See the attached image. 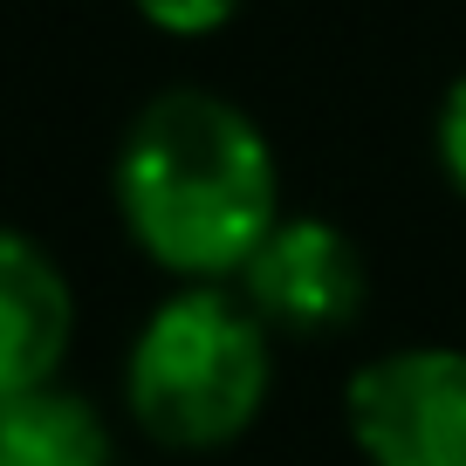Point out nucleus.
<instances>
[{"label":"nucleus","instance_id":"obj_1","mask_svg":"<svg viewBox=\"0 0 466 466\" xmlns=\"http://www.w3.org/2000/svg\"><path fill=\"white\" fill-rule=\"evenodd\" d=\"M131 248L178 289H233L281 227V165L268 131L219 89H158L110 165Z\"/></svg>","mask_w":466,"mask_h":466},{"label":"nucleus","instance_id":"obj_2","mask_svg":"<svg viewBox=\"0 0 466 466\" xmlns=\"http://www.w3.org/2000/svg\"><path fill=\"white\" fill-rule=\"evenodd\" d=\"M275 398V329L240 289H172L131 336L124 405L137 432L172 452L248 439Z\"/></svg>","mask_w":466,"mask_h":466},{"label":"nucleus","instance_id":"obj_3","mask_svg":"<svg viewBox=\"0 0 466 466\" xmlns=\"http://www.w3.org/2000/svg\"><path fill=\"white\" fill-rule=\"evenodd\" d=\"M364 466H466V350L405 343L370 357L343 391Z\"/></svg>","mask_w":466,"mask_h":466},{"label":"nucleus","instance_id":"obj_4","mask_svg":"<svg viewBox=\"0 0 466 466\" xmlns=\"http://www.w3.org/2000/svg\"><path fill=\"white\" fill-rule=\"evenodd\" d=\"M240 302L268 322L275 336H336L364 316L370 302V268L336 219L289 213L261 240L248 275L233 281Z\"/></svg>","mask_w":466,"mask_h":466},{"label":"nucleus","instance_id":"obj_5","mask_svg":"<svg viewBox=\"0 0 466 466\" xmlns=\"http://www.w3.org/2000/svg\"><path fill=\"white\" fill-rule=\"evenodd\" d=\"M69 343H76V289L62 261L42 240L0 227V398L56 384Z\"/></svg>","mask_w":466,"mask_h":466},{"label":"nucleus","instance_id":"obj_6","mask_svg":"<svg viewBox=\"0 0 466 466\" xmlns=\"http://www.w3.org/2000/svg\"><path fill=\"white\" fill-rule=\"evenodd\" d=\"M0 466H110V425L69 384L0 398Z\"/></svg>","mask_w":466,"mask_h":466},{"label":"nucleus","instance_id":"obj_7","mask_svg":"<svg viewBox=\"0 0 466 466\" xmlns=\"http://www.w3.org/2000/svg\"><path fill=\"white\" fill-rule=\"evenodd\" d=\"M131 7H137V15H145L158 35H178V42L219 35L233 15H240V0H131Z\"/></svg>","mask_w":466,"mask_h":466},{"label":"nucleus","instance_id":"obj_8","mask_svg":"<svg viewBox=\"0 0 466 466\" xmlns=\"http://www.w3.org/2000/svg\"><path fill=\"white\" fill-rule=\"evenodd\" d=\"M432 151H439V172L446 186L466 199V76H452L446 103H439V124H432Z\"/></svg>","mask_w":466,"mask_h":466}]
</instances>
